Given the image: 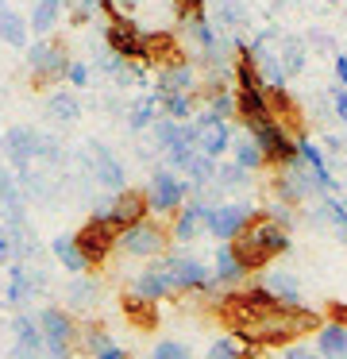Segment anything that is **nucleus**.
<instances>
[{"mask_svg": "<svg viewBox=\"0 0 347 359\" xmlns=\"http://www.w3.org/2000/svg\"><path fill=\"white\" fill-rule=\"evenodd\" d=\"M151 359H193L189 355V348L185 344H177V340H162L158 348H154V355Z\"/></svg>", "mask_w": 347, "mask_h": 359, "instance_id": "37998d69", "label": "nucleus"}, {"mask_svg": "<svg viewBox=\"0 0 347 359\" xmlns=\"http://www.w3.org/2000/svg\"><path fill=\"white\" fill-rule=\"evenodd\" d=\"M50 251L58 255V263L66 266L69 274H85L89 271V263L81 259V251H77V243H74V236H58V240L50 243Z\"/></svg>", "mask_w": 347, "mask_h": 359, "instance_id": "72a5a7b5", "label": "nucleus"}, {"mask_svg": "<svg viewBox=\"0 0 347 359\" xmlns=\"http://www.w3.org/2000/svg\"><path fill=\"white\" fill-rule=\"evenodd\" d=\"M12 332H15L12 359H46L43 332H39V320H31V317H15V320H12Z\"/></svg>", "mask_w": 347, "mask_h": 359, "instance_id": "6ab92c4d", "label": "nucleus"}, {"mask_svg": "<svg viewBox=\"0 0 347 359\" xmlns=\"http://www.w3.org/2000/svg\"><path fill=\"white\" fill-rule=\"evenodd\" d=\"M205 228H208V205L205 201H185L182 209L174 212V228H170V236H174L177 243H193Z\"/></svg>", "mask_w": 347, "mask_h": 359, "instance_id": "f3484780", "label": "nucleus"}, {"mask_svg": "<svg viewBox=\"0 0 347 359\" xmlns=\"http://www.w3.org/2000/svg\"><path fill=\"white\" fill-rule=\"evenodd\" d=\"M39 332H43V348L46 359H74V344H77V320L66 309L46 305L39 313Z\"/></svg>", "mask_w": 347, "mask_h": 359, "instance_id": "20e7f679", "label": "nucleus"}, {"mask_svg": "<svg viewBox=\"0 0 347 359\" xmlns=\"http://www.w3.org/2000/svg\"><path fill=\"white\" fill-rule=\"evenodd\" d=\"M93 12H100V8H97V0H74V8H69V20H74V24L81 27V24H89V20H93Z\"/></svg>", "mask_w": 347, "mask_h": 359, "instance_id": "c03bdc74", "label": "nucleus"}, {"mask_svg": "<svg viewBox=\"0 0 347 359\" xmlns=\"http://www.w3.org/2000/svg\"><path fill=\"white\" fill-rule=\"evenodd\" d=\"M77 336H81V348H89L93 355H97V351H104L108 344H112V340H108V332H104V328H100V325H89V328H77Z\"/></svg>", "mask_w": 347, "mask_h": 359, "instance_id": "58836bf2", "label": "nucleus"}, {"mask_svg": "<svg viewBox=\"0 0 347 359\" xmlns=\"http://www.w3.org/2000/svg\"><path fill=\"white\" fill-rule=\"evenodd\" d=\"M166 243H170V228L158 224V220H151V217H143L139 224L123 228V232L116 236V248H123L135 259H158L162 251H166Z\"/></svg>", "mask_w": 347, "mask_h": 359, "instance_id": "423d86ee", "label": "nucleus"}, {"mask_svg": "<svg viewBox=\"0 0 347 359\" xmlns=\"http://www.w3.org/2000/svg\"><path fill=\"white\" fill-rule=\"evenodd\" d=\"M97 359H131V355L123 348H116V344H108L104 351H97Z\"/></svg>", "mask_w": 347, "mask_h": 359, "instance_id": "864d4df0", "label": "nucleus"}, {"mask_svg": "<svg viewBox=\"0 0 347 359\" xmlns=\"http://www.w3.org/2000/svg\"><path fill=\"white\" fill-rule=\"evenodd\" d=\"M154 143H158L162 151H170V147H177V143H197V135H193L189 120L162 116V120H154Z\"/></svg>", "mask_w": 347, "mask_h": 359, "instance_id": "a878e982", "label": "nucleus"}, {"mask_svg": "<svg viewBox=\"0 0 347 359\" xmlns=\"http://www.w3.org/2000/svg\"><path fill=\"white\" fill-rule=\"evenodd\" d=\"M174 12H177V20H185L193 12H205V0H174Z\"/></svg>", "mask_w": 347, "mask_h": 359, "instance_id": "8fccbe9b", "label": "nucleus"}, {"mask_svg": "<svg viewBox=\"0 0 347 359\" xmlns=\"http://www.w3.org/2000/svg\"><path fill=\"white\" fill-rule=\"evenodd\" d=\"M39 143H43V135H39L35 128L15 124V128H8V132H4L0 147H4L8 163H12V166H20V170H27V166L39 158Z\"/></svg>", "mask_w": 347, "mask_h": 359, "instance_id": "2eb2a0df", "label": "nucleus"}, {"mask_svg": "<svg viewBox=\"0 0 347 359\" xmlns=\"http://www.w3.org/2000/svg\"><path fill=\"white\" fill-rule=\"evenodd\" d=\"M158 302H147V297H139V294H123L120 297V309H123V317L131 320L135 328H154L158 325V309H154Z\"/></svg>", "mask_w": 347, "mask_h": 359, "instance_id": "bb28decb", "label": "nucleus"}, {"mask_svg": "<svg viewBox=\"0 0 347 359\" xmlns=\"http://www.w3.org/2000/svg\"><path fill=\"white\" fill-rule=\"evenodd\" d=\"M116 228L108 224V220H100V217H89L81 228L74 232V243H77V251H81V259L89 266H100L108 255H112V248H116Z\"/></svg>", "mask_w": 347, "mask_h": 359, "instance_id": "9b49d317", "label": "nucleus"}, {"mask_svg": "<svg viewBox=\"0 0 347 359\" xmlns=\"http://www.w3.org/2000/svg\"><path fill=\"white\" fill-rule=\"evenodd\" d=\"M297 155L305 158V166L313 170V178H316V189H324V194H332V189H336V178H332V170H328V163H324L320 147H316V143L308 140L305 132L297 135Z\"/></svg>", "mask_w": 347, "mask_h": 359, "instance_id": "412c9836", "label": "nucleus"}, {"mask_svg": "<svg viewBox=\"0 0 347 359\" xmlns=\"http://www.w3.org/2000/svg\"><path fill=\"white\" fill-rule=\"evenodd\" d=\"M147 212H151V205H147V189H128V186H123L120 194H112L104 205H97V212H93V217L108 220L116 232H123V228L139 224Z\"/></svg>", "mask_w": 347, "mask_h": 359, "instance_id": "6e6552de", "label": "nucleus"}, {"mask_svg": "<svg viewBox=\"0 0 347 359\" xmlns=\"http://www.w3.org/2000/svg\"><path fill=\"white\" fill-rule=\"evenodd\" d=\"M46 112H50V120H58V124H74V120L81 116V101H77V93L54 89V93L46 97Z\"/></svg>", "mask_w": 347, "mask_h": 359, "instance_id": "c756f323", "label": "nucleus"}, {"mask_svg": "<svg viewBox=\"0 0 347 359\" xmlns=\"http://www.w3.org/2000/svg\"><path fill=\"white\" fill-rule=\"evenodd\" d=\"M66 66H69L66 43L50 39V35H43L39 43L27 47V74H31V86L35 89H54L66 78Z\"/></svg>", "mask_w": 347, "mask_h": 359, "instance_id": "7ed1b4c3", "label": "nucleus"}, {"mask_svg": "<svg viewBox=\"0 0 347 359\" xmlns=\"http://www.w3.org/2000/svg\"><path fill=\"white\" fill-rule=\"evenodd\" d=\"M324 217H328L332 224L339 228V236L347 240V205H339L336 197H328V201H324Z\"/></svg>", "mask_w": 347, "mask_h": 359, "instance_id": "a19ab883", "label": "nucleus"}, {"mask_svg": "<svg viewBox=\"0 0 347 359\" xmlns=\"http://www.w3.org/2000/svg\"><path fill=\"white\" fill-rule=\"evenodd\" d=\"M158 112L162 116H170V120H189L193 112H197V97L193 93H162L158 89Z\"/></svg>", "mask_w": 347, "mask_h": 359, "instance_id": "2f4dec72", "label": "nucleus"}, {"mask_svg": "<svg viewBox=\"0 0 347 359\" xmlns=\"http://www.w3.org/2000/svg\"><path fill=\"white\" fill-rule=\"evenodd\" d=\"M154 120H158V89H151V93L135 97V104L128 109V128H131V132L154 128Z\"/></svg>", "mask_w": 347, "mask_h": 359, "instance_id": "c85d7f7f", "label": "nucleus"}, {"mask_svg": "<svg viewBox=\"0 0 347 359\" xmlns=\"http://www.w3.org/2000/svg\"><path fill=\"white\" fill-rule=\"evenodd\" d=\"M200 81H197V70H193V58L189 62H177V66H162V74H158V86L154 89H162V93H193Z\"/></svg>", "mask_w": 347, "mask_h": 359, "instance_id": "b1692460", "label": "nucleus"}, {"mask_svg": "<svg viewBox=\"0 0 347 359\" xmlns=\"http://www.w3.org/2000/svg\"><path fill=\"white\" fill-rule=\"evenodd\" d=\"M131 294H139V297H147V302H162V297H170L174 294V282H170V271L166 266H147L143 274H139L135 282H131Z\"/></svg>", "mask_w": 347, "mask_h": 359, "instance_id": "aec40b11", "label": "nucleus"}, {"mask_svg": "<svg viewBox=\"0 0 347 359\" xmlns=\"http://www.w3.org/2000/svg\"><path fill=\"white\" fill-rule=\"evenodd\" d=\"M316 355L320 359H347V325L328 320L316 328Z\"/></svg>", "mask_w": 347, "mask_h": 359, "instance_id": "4be33fe9", "label": "nucleus"}, {"mask_svg": "<svg viewBox=\"0 0 347 359\" xmlns=\"http://www.w3.org/2000/svg\"><path fill=\"white\" fill-rule=\"evenodd\" d=\"M31 297V278L23 266H12L8 271V305H23Z\"/></svg>", "mask_w": 347, "mask_h": 359, "instance_id": "e433bc0d", "label": "nucleus"}, {"mask_svg": "<svg viewBox=\"0 0 347 359\" xmlns=\"http://www.w3.org/2000/svg\"><path fill=\"white\" fill-rule=\"evenodd\" d=\"M247 135L259 143V151H262V158H266V166H274V170L297 158V140H293V132H285V128L278 124L274 116L259 120V124H247Z\"/></svg>", "mask_w": 347, "mask_h": 359, "instance_id": "39448f33", "label": "nucleus"}, {"mask_svg": "<svg viewBox=\"0 0 347 359\" xmlns=\"http://www.w3.org/2000/svg\"><path fill=\"white\" fill-rule=\"evenodd\" d=\"M189 62V55L182 50L174 32H143V66H177Z\"/></svg>", "mask_w": 347, "mask_h": 359, "instance_id": "4468645a", "label": "nucleus"}, {"mask_svg": "<svg viewBox=\"0 0 347 359\" xmlns=\"http://www.w3.org/2000/svg\"><path fill=\"white\" fill-rule=\"evenodd\" d=\"M66 81L74 89H85V86H89V66H85V62H69L66 66Z\"/></svg>", "mask_w": 347, "mask_h": 359, "instance_id": "a18cd8bd", "label": "nucleus"}, {"mask_svg": "<svg viewBox=\"0 0 347 359\" xmlns=\"http://www.w3.org/2000/svg\"><path fill=\"white\" fill-rule=\"evenodd\" d=\"M0 43H4V47H15V50L31 47V24L20 16V12L8 8V4L0 8Z\"/></svg>", "mask_w": 347, "mask_h": 359, "instance_id": "5701e85b", "label": "nucleus"}, {"mask_svg": "<svg viewBox=\"0 0 347 359\" xmlns=\"http://www.w3.org/2000/svg\"><path fill=\"white\" fill-rule=\"evenodd\" d=\"M0 8H4V0H0Z\"/></svg>", "mask_w": 347, "mask_h": 359, "instance_id": "6e6d98bb", "label": "nucleus"}, {"mask_svg": "<svg viewBox=\"0 0 347 359\" xmlns=\"http://www.w3.org/2000/svg\"><path fill=\"white\" fill-rule=\"evenodd\" d=\"M89 151H93V178L100 182L104 189H112V194H120L123 186H128V174H123V166H120V158L112 155V151L104 147V143H89Z\"/></svg>", "mask_w": 347, "mask_h": 359, "instance_id": "dca6fc26", "label": "nucleus"}, {"mask_svg": "<svg viewBox=\"0 0 347 359\" xmlns=\"http://www.w3.org/2000/svg\"><path fill=\"white\" fill-rule=\"evenodd\" d=\"M162 266L170 271V282H174V294H208L216 286L212 271H208L200 259L193 255H166Z\"/></svg>", "mask_w": 347, "mask_h": 359, "instance_id": "1a4fd4ad", "label": "nucleus"}, {"mask_svg": "<svg viewBox=\"0 0 347 359\" xmlns=\"http://www.w3.org/2000/svg\"><path fill=\"white\" fill-rule=\"evenodd\" d=\"M332 70H336V81H339V86H347V55H339L336 62H332Z\"/></svg>", "mask_w": 347, "mask_h": 359, "instance_id": "603ef678", "label": "nucleus"}, {"mask_svg": "<svg viewBox=\"0 0 347 359\" xmlns=\"http://www.w3.org/2000/svg\"><path fill=\"white\" fill-rule=\"evenodd\" d=\"M243 355V348H239L236 340H231V336H224V340H216L212 348H208V355L205 359H239Z\"/></svg>", "mask_w": 347, "mask_h": 359, "instance_id": "79ce46f5", "label": "nucleus"}, {"mask_svg": "<svg viewBox=\"0 0 347 359\" xmlns=\"http://www.w3.org/2000/svg\"><path fill=\"white\" fill-rule=\"evenodd\" d=\"M224 27H228L231 35H239L247 27V12L239 0H224Z\"/></svg>", "mask_w": 347, "mask_h": 359, "instance_id": "ea45409f", "label": "nucleus"}, {"mask_svg": "<svg viewBox=\"0 0 347 359\" xmlns=\"http://www.w3.org/2000/svg\"><path fill=\"white\" fill-rule=\"evenodd\" d=\"M262 286H266L270 294L278 297V302H285V305H301V282L293 278V274H285V271H270L266 278H262Z\"/></svg>", "mask_w": 347, "mask_h": 359, "instance_id": "7c9ffc66", "label": "nucleus"}, {"mask_svg": "<svg viewBox=\"0 0 347 359\" xmlns=\"http://www.w3.org/2000/svg\"><path fill=\"white\" fill-rule=\"evenodd\" d=\"M231 151H236V155H231V163H239L243 170H251V174L266 166V158H262L259 143H254L251 135H239V140H231Z\"/></svg>", "mask_w": 347, "mask_h": 359, "instance_id": "473e14b6", "label": "nucleus"}, {"mask_svg": "<svg viewBox=\"0 0 347 359\" xmlns=\"http://www.w3.org/2000/svg\"><path fill=\"white\" fill-rule=\"evenodd\" d=\"M262 97H266V112H270V116H274L285 132H297L301 135V128H305V124H301V109H297V101L285 93V86H270V81H266Z\"/></svg>", "mask_w": 347, "mask_h": 359, "instance_id": "a211bd4d", "label": "nucleus"}, {"mask_svg": "<svg viewBox=\"0 0 347 359\" xmlns=\"http://www.w3.org/2000/svg\"><path fill=\"white\" fill-rule=\"evenodd\" d=\"M247 178H251V170H243L239 163H224V166H216L212 186H216V189H243Z\"/></svg>", "mask_w": 347, "mask_h": 359, "instance_id": "f704fd0d", "label": "nucleus"}, {"mask_svg": "<svg viewBox=\"0 0 347 359\" xmlns=\"http://www.w3.org/2000/svg\"><path fill=\"white\" fill-rule=\"evenodd\" d=\"M185 197H189V182L182 178L177 170H154L151 186H147V205H151V212H162V217H170V212H177L185 205Z\"/></svg>", "mask_w": 347, "mask_h": 359, "instance_id": "9d476101", "label": "nucleus"}, {"mask_svg": "<svg viewBox=\"0 0 347 359\" xmlns=\"http://www.w3.org/2000/svg\"><path fill=\"white\" fill-rule=\"evenodd\" d=\"M282 70H285V78H293V74H301L305 70V43H297V39H285L282 43Z\"/></svg>", "mask_w": 347, "mask_h": 359, "instance_id": "c9c22d12", "label": "nucleus"}, {"mask_svg": "<svg viewBox=\"0 0 347 359\" xmlns=\"http://www.w3.org/2000/svg\"><path fill=\"white\" fill-rule=\"evenodd\" d=\"M332 112L339 116V124H347V86L332 89Z\"/></svg>", "mask_w": 347, "mask_h": 359, "instance_id": "49530a36", "label": "nucleus"}, {"mask_svg": "<svg viewBox=\"0 0 347 359\" xmlns=\"http://www.w3.org/2000/svg\"><path fill=\"white\" fill-rule=\"evenodd\" d=\"M285 359H320V355H316V348H308V344L293 340V344H285Z\"/></svg>", "mask_w": 347, "mask_h": 359, "instance_id": "de8ad7c7", "label": "nucleus"}, {"mask_svg": "<svg viewBox=\"0 0 347 359\" xmlns=\"http://www.w3.org/2000/svg\"><path fill=\"white\" fill-rule=\"evenodd\" d=\"M62 8H66V0H35V8H31V35H50L54 27H58V20H62Z\"/></svg>", "mask_w": 347, "mask_h": 359, "instance_id": "cd10ccee", "label": "nucleus"}, {"mask_svg": "<svg viewBox=\"0 0 347 359\" xmlns=\"http://www.w3.org/2000/svg\"><path fill=\"white\" fill-rule=\"evenodd\" d=\"M216 309H220L224 325L251 348H285L320 328V313L278 302L262 282L247 290H231L228 297H220Z\"/></svg>", "mask_w": 347, "mask_h": 359, "instance_id": "f257e3e1", "label": "nucleus"}, {"mask_svg": "<svg viewBox=\"0 0 347 359\" xmlns=\"http://www.w3.org/2000/svg\"><path fill=\"white\" fill-rule=\"evenodd\" d=\"M0 201H4V205H20V197H15V186H12V178H8L4 166H0Z\"/></svg>", "mask_w": 347, "mask_h": 359, "instance_id": "09e8293b", "label": "nucleus"}, {"mask_svg": "<svg viewBox=\"0 0 347 359\" xmlns=\"http://www.w3.org/2000/svg\"><path fill=\"white\" fill-rule=\"evenodd\" d=\"M228 243H231V251H236V259L247 266V274H251V271H262L270 259L290 251V228H285L282 220H274L270 212H254L251 224Z\"/></svg>", "mask_w": 347, "mask_h": 359, "instance_id": "f03ea898", "label": "nucleus"}, {"mask_svg": "<svg viewBox=\"0 0 347 359\" xmlns=\"http://www.w3.org/2000/svg\"><path fill=\"white\" fill-rule=\"evenodd\" d=\"M12 236L4 232V228H0V263H12Z\"/></svg>", "mask_w": 347, "mask_h": 359, "instance_id": "3c124183", "label": "nucleus"}, {"mask_svg": "<svg viewBox=\"0 0 347 359\" xmlns=\"http://www.w3.org/2000/svg\"><path fill=\"white\" fill-rule=\"evenodd\" d=\"M328 313H332V320H343V325H347V305L343 302H332Z\"/></svg>", "mask_w": 347, "mask_h": 359, "instance_id": "5fc2aeb1", "label": "nucleus"}, {"mask_svg": "<svg viewBox=\"0 0 347 359\" xmlns=\"http://www.w3.org/2000/svg\"><path fill=\"white\" fill-rule=\"evenodd\" d=\"M93 302H97V282L77 278L74 286H69V305H74V309H89Z\"/></svg>", "mask_w": 347, "mask_h": 359, "instance_id": "4c0bfd02", "label": "nucleus"}, {"mask_svg": "<svg viewBox=\"0 0 347 359\" xmlns=\"http://www.w3.org/2000/svg\"><path fill=\"white\" fill-rule=\"evenodd\" d=\"M212 278H216V286H228V290H236L239 282L247 278V266L236 259V251H231V243H224L220 251H216V266H212Z\"/></svg>", "mask_w": 347, "mask_h": 359, "instance_id": "393cba45", "label": "nucleus"}, {"mask_svg": "<svg viewBox=\"0 0 347 359\" xmlns=\"http://www.w3.org/2000/svg\"><path fill=\"white\" fill-rule=\"evenodd\" d=\"M193 124V135H197V151L208 158H220L231 151V140H236V132H231V124L224 116H216L212 109H197L189 116Z\"/></svg>", "mask_w": 347, "mask_h": 359, "instance_id": "0eeeda50", "label": "nucleus"}, {"mask_svg": "<svg viewBox=\"0 0 347 359\" xmlns=\"http://www.w3.org/2000/svg\"><path fill=\"white\" fill-rule=\"evenodd\" d=\"M104 47H112L128 62H143V32L128 12H112L104 20Z\"/></svg>", "mask_w": 347, "mask_h": 359, "instance_id": "f8f14e48", "label": "nucleus"}, {"mask_svg": "<svg viewBox=\"0 0 347 359\" xmlns=\"http://www.w3.org/2000/svg\"><path fill=\"white\" fill-rule=\"evenodd\" d=\"M251 217H254L251 205L224 201V205H216V209H208V232H212L220 243H228V240H236V236L251 224Z\"/></svg>", "mask_w": 347, "mask_h": 359, "instance_id": "ddd939ff", "label": "nucleus"}]
</instances>
